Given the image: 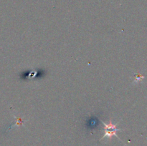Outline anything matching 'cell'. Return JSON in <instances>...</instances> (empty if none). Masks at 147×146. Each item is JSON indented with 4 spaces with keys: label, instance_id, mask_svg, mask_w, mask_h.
<instances>
[{
    "label": "cell",
    "instance_id": "obj_1",
    "mask_svg": "<svg viewBox=\"0 0 147 146\" xmlns=\"http://www.w3.org/2000/svg\"><path fill=\"white\" fill-rule=\"evenodd\" d=\"M102 123H103V125H104L105 134H104V136L101 138V140H103V139L106 138V137L111 140L113 136H116L118 138H119V136H118L117 134H116V133H117L118 131H120V130H121L119 128H117V127H116V125L113 124L111 120H110L109 123H108V124L105 123L104 122H102Z\"/></svg>",
    "mask_w": 147,
    "mask_h": 146
},
{
    "label": "cell",
    "instance_id": "obj_2",
    "mask_svg": "<svg viewBox=\"0 0 147 146\" xmlns=\"http://www.w3.org/2000/svg\"><path fill=\"white\" fill-rule=\"evenodd\" d=\"M15 119H16L15 123H14L12 126H11V127H10V128L13 127L14 126H20V125H23V123H24V121L21 118V117H15Z\"/></svg>",
    "mask_w": 147,
    "mask_h": 146
},
{
    "label": "cell",
    "instance_id": "obj_3",
    "mask_svg": "<svg viewBox=\"0 0 147 146\" xmlns=\"http://www.w3.org/2000/svg\"><path fill=\"white\" fill-rule=\"evenodd\" d=\"M143 76L140 75V74H137V75H136V78H135V82H137L138 80H142V78H143Z\"/></svg>",
    "mask_w": 147,
    "mask_h": 146
}]
</instances>
